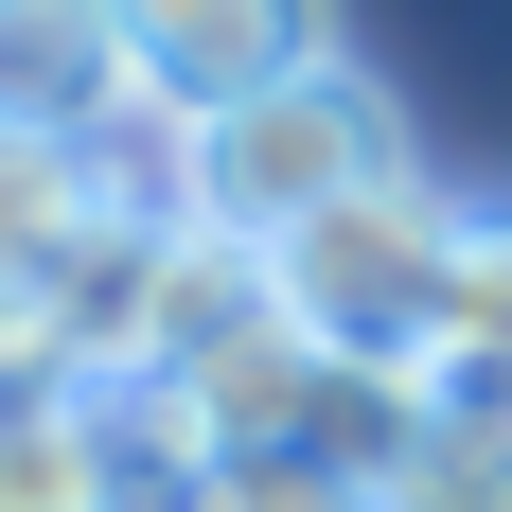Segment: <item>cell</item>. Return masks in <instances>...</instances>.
Returning <instances> with one entry per match:
<instances>
[{
    "label": "cell",
    "instance_id": "obj_1",
    "mask_svg": "<svg viewBox=\"0 0 512 512\" xmlns=\"http://www.w3.org/2000/svg\"><path fill=\"white\" fill-rule=\"evenodd\" d=\"M371 177H407V124L371 106L354 53H318V71H283L265 106H230V124H195V159H177V212H195L212 248H301L336 195H371Z\"/></svg>",
    "mask_w": 512,
    "mask_h": 512
},
{
    "label": "cell",
    "instance_id": "obj_2",
    "mask_svg": "<svg viewBox=\"0 0 512 512\" xmlns=\"http://www.w3.org/2000/svg\"><path fill=\"white\" fill-rule=\"evenodd\" d=\"M460 212L477 195H442V177H371V195H336L301 230V248H265V283H283V318H301L336 371H407L424 389V354H442V283H460Z\"/></svg>",
    "mask_w": 512,
    "mask_h": 512
},
{
    "label": "cell",
    "instance_id": "obj_3",
    "mask_svg": "<svg viewBox=\"0 0 512 512\" xmlns=\"http://www.w3.org/2000/svg\"><path fill=\"white\" fill-rule=\"evenodd\" d=\"M0 124H36V142H124V124H159L142 106V53H124V18H36V0H0Z\"/></svg>",
    "mask_w": 512,
    "mask_h": 512
},
{
    "label": "cell",
    "instance_id": "obj_4",
    "mask_svg": "<svg viewBox=\"0 0 512 512\" xmlns=\"http://www.w3.org/2000/svg\"><path fill=\"white\" fill-rule=\"evenodd\" d=\"M124 53H142V106L195 142V124H230V106H265L283 71H318V18H124Z\"/></svg>",
    "mask_w": 512,
    "mask_h": 512
},
{
    "label": "cell",
    "instance_id": "obj_5",
    "mask_svg": "<svg viewBox=\"0 0 512 512\" xmlns=\"http://www.w3.org/2000/svg\"><path fill=\"white\" fill-rule=\"evenodd\" d=\"M424 407H512V212H460V283H442Z\"/></svg>",
    "mask_w": 512,
    "mask_h": 512
},
{
    "label": "cell",
    "instance_id": "obj_6",
    "mask_svg": "<svg viewBox=\"0 0 512 512\" xmlns=\"http://www.w3.org/2000/svg\"><path fill=\"white\" fill-rule=\"evenodd\" d=\"M106 230V159L89 142H36V124H0V283H36Z\"/></svg>",
    "mask_w": 512,
    "mask_h": 512
},
{
    "label": "cell",
    "instance_id": "obj_7",
    "mask_svg": "<svg viewBox=\"0 0 512 512\" xmlns=\"http://www.w3.org/2000/svg\"><path fill=\"white\" fill-rule=\"evenodd\" d=\"M124 424L106 407H0V512H106Z\"/></svg>",
    "mask_w": 512,
    "mask_h": 512
},
{
    "label": "cell",
    "instance_id": "obj_8",
    "mask_svg": "<svg viewBox=\"0 0 512 512\" xmlns=\"http://www.w3.org/2000/svg\"><path fill=\"white\" fill-rule=\"evenodd\" d=\"M106 424H124V477H106V512H212V460H195L159 407H106Z\"/></svg>",
    "mask_w": 512,
    "mask_h": 512
}]
</instances>
